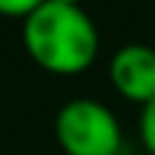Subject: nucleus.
I'll return each instance as SVG.
<instances>
[{
	"mask_svg": "<svg viewBox=\"0 0 155 155\" xmlns=\"http://www.w3.org/2000/svg\"><path fill=\"white\" fill-rule=\"evenodd\" d=\"M23 46L38 66L55 75H78L95 63L101 38L81 6L46 0L23 20Z\"/></svg>",
	"mask_w": 155,
	"mask_h": 155,
	"instance_id": "nucleus-1",
	"label": "nucleus"
},
{
	"mask_svg": "<svg viewBox=\"0 0 155 155\" xmlns=\"http://www.w3.org/2000/svg\"><path fill=\"white\" fill-rule=\"evenodd\" d=\"M55 138L66 155H121V124L95 98H72L58 109Z\"/></svg>",
	"mask_w": 155,
	"mask_h": 155,
	"instance_id": "nucleus-2",
	"label": "nucleus"
},
{
	"mask_svg": "<svg viewBox=\"0 0 155 155\" xmlns=\"http://www.w3.org/2000/svg\"><path fill=\"white\" fill-rule=\"evenodd\" d=\"M109 81L127 101L150 104L155 98V46L127 43L109 61Z\"/></svg>",
	"mask_w": 155,
	"mask_h": 155,
	"instance_id": "nucleus-3",
	"label": "nucleus"
},
{
	"mask_svg": "<svg viewBox=\"0 0 155 155\" xmlns=\"http://www.w3.org/2000/svg\"><path fill=\"white\" fill-rule=\"evenodd\" d=\"M141 141H144L147 152L155 155V98L141 106Z\"/></svg>",
	"mask_w": 155,
	"mask_h": 155,
	"instance_id": "nucleus-4",
	"label": "nucleus"
},
{
	"mask_svg": "<svg viewBox=\"0 0 155 155\" xmlns=\"http://www.w3.org/2000/svg\"><path fill=\"white\" fill-rule=\"evenodd\" d=\"M46 0H0V15L3 17H20L26 20L38 6H43Z\"/></svg>",
	"mask_w": 155,
	"mask_h": 155,
	"instance_id": "nucleus-5",
	"label": "nucleus"
},
{
	"mask_svg": "<svg viewBox=\"0 0 155 155\" xmlns=\"http://www.w3.org/2000/svg\"><path fill=\"white\" fill-rule=\"evenodd\" d=\"M55 3H72V6H81V0H55Z\"/></svg>",
	"mask_w": 155,
	"mask_h": 155,
	"instance_id": "nucleus-6",
	"label": "nucleus"
}]
</instances>
